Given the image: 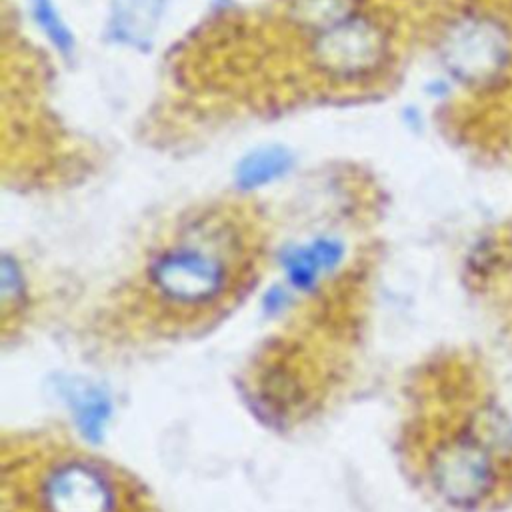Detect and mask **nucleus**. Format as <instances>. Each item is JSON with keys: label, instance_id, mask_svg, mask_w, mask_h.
<instances>
[{"label": "nucleus", "instance_id": "5", "mask_svg": "<svg viewBox=\"0 0 512 512\" xmlns=\"http://www.w3.org/2000/svg\"><path fill=\"white\" fill-rule=\"evenodd\" d=\"M430 478L440 496L466 506L478 502L490 490L494 472L488 454L476 442L458 438L434 454Z\"/></svg>", "mask_w": 512, "mask_h": 512}, {"label": "nucleus", "instance_id": "3", "mask_svg": "<svg viewBox=\"0 0 512 512\" xmlns=\"http://www.w3.org/2000/svg\"><path fill=\"white\" fill-rule=\"evenodd\" d=\"M312 62L330 78L360 80L378 72L388 58V34L380 22L358 12L312 36Z\"/></svg>", "mask_w": 512, "mask_h": 512}, {"label": "nucleus", "instance_id": "1", "mask_svg": "<svg viewBox=\"0 0 512 512\" xmlns=\"http://www.w3.org/2000/svg\"><path fill=\"white\" fill-rule=\"evenodd\" d=\"M254 258L234 220L200 216L150 250L142 268V292L158 316L192 322L240 292Z\"/></svg>", "mask_w": 512, "mask_h": 512}, {"label": "nucleus", "instance_id": "10", "mask_svg": "<svg viewBox=\"0 0 512 512\" xmlns=\"http://www.w3.org/2000/svg\"><path fill=\"white\" fill-rule=\"evenodd\" d=\"M216 2H224V0H216Z\"/></svg>", "mask_w": 512, "mask_h": 512}, {"label": "nucleus", "instance_id": "8", "mask_svg": "<svg viewBox=\"0 0 512 512\" xmlns=\"http://www.w3.org/2000/svg\"><path fill=\"white\" fill-rule=\"evenodd\" d=\"M360 6L362 0H288V16L314 36L362 12Z\"/></svg>", "mask_w": 512, "mask_h": 512}, {"label": "nucleus", "instance_id": "9", "mask_svg": "<svg viewBox=\"0 0 512 512\" xmlns=\"http://www.w3.org/2000/svg\"><path fill=\"white\" fill-rule=\"evenodd\" d=\"M28 10L42 36L60 56H70L76 50L72 28L62 18L54 0H28Z\"/></svg>", "mask_w": 512, "mask_h": 512}, {"label": "nucleus", "instance_id": "2", "mask_svg": "<svg viewBox=\"0 0 512 512\" xmlns=\"http://www.w3.org/2000/svg\"><path fill=\"white\" fill-rule=\"evenodd\" d=\"M32 498L38 512H124V490L114 474L78 456L48 464Z\"/></svg>", "mask_w": 512, "mask_h": 512}, {"label": "nucleus", "instance_id": "7", "mask_svg": "<svg viewBox=\"0 0 512 512\" xmlns=\"http://www.w3.org/2000/svg\"><path fill=\"white\" fill-rule=\"evenodd\" d=\"M294 156L280 144H268L250 150L236 166V182L242 190L262 188L290 172Z\"/></svg>", "mask_w": 512, "mask_h": 512}, {"label": "nucleus", "instance_id": "4", "mask_svg": "<svg viewBox=\"0 0 512 512\" xmlns=\"http://www.w3.org/2000/svg\"><path fill=\"white\" fill-rule=\"evenodd\" d=\"M442 56L458 80L486 84L508 62V38L504 28L490 18H464L446 34Z\"/></svg>", "mask_w": 512, "mask_h": 512}, {"label": "nucleus", "instance_id": "6", "mask_svg": "<svg viewBox=\"0 0 512 512\" xmlns=\"http://www.w3.org/2000/svg\"><path fill=\"white\" fill-rule=\"evenodd\" d=\"M170 0H112L108 34L114 42L144 50L152 44Z\"/></svg>", "mask_w": 512, "mask_h": 512}]
</instances>
